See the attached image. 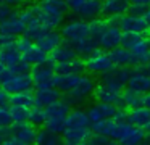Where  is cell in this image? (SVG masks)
Returning <instances> with one entry per match:
<instances>
[{
    "instance_id": "41",
    "label": "cell",
    "mask_w": 150,
    "mask_h": 145,
    "mask_svg": "<svg viewBox=\"0 0 150 145\" xmlns=\"http://www.w3.org/2000/svg\"><path fill=\"white\" fill-rule=\"evenodd\" d=\"M8 69L11 71L13 74H31V71H33V66H31L29 63H28L24 58H21L18 63H15L11 68H8Z\"/></svg>"
},
{
    "instance_id": "55",
    "label": "cell",
    "mask_w": 150,
    "mask_h": 145,
    "mask_svg": "<svg viewBox=\"0 0 150 145\" xmlns=\"http://www.w3.org/2000/svg\"><path fill=\"white\" fill-rule=\"evenodd\" d=\"M145 132H147V135H150V124L145 127Z\"/></svg>"
},
{
    "instance_id": "45",
    "label": "cell",
    "mask_w": 150,
    "mask_h": 145,
    "mask_svg": "<svg viewBox=\"0 0 150 145\" xmlns=\"http://www.w3.org/2000/svg\"><path fill=\"white\" fill-rule=\"evenodd\" d=\"M108 142H110V139L103 137V135H98V134H94L92 132L91 137L87 139V142H86V145H107Z\"/></svg>"
},
{
    "instance_id": "27",
    "label": "cell",
    "mask_w": 150,
    "mask_h": 145,
    "mask_svg": "<svg viewBox=\"0 0 150 145\" xmlns=\"http://www.w3.org/2000/svg\"><path fill=\"white\" fill-rule=\"evenodd\" d=\"M78 79H79V76H62V74H57L55 81H53V87L66 95V93H69L73 90Z\"/></svg>"
},
{
    "instance_id": "21",
    "label": "cell",
    "mask_w": 150,
    "mask_h": 145,
    "mask_svg": "<svg viewBox=\"0 0 150 145\" xmlns=\"http://www.w3.org/2000/svg\"><path fill=\"white\" fill-rule=\"evenodd\" d=\"M53 68H55V74H62V76H82V74H86V63L82 58H76L69 63L57 64Z\"/></svg>"
},
{
    "instance_id": "46",
    "label": "cell",
    "mask_w": 150,
    "mask_h": 145,
    "mask_svg": "<svg viewBox=\"0 0 150 145\" xmlns=\"http://www.w3.org/2000/svg\"><path fill=\"white\" fill-rule=\"evenodd\" d=\"M15 40H16L15 37L7 35V34H2V32H0V52L5 50V48H8V47H13Z\"/></svg>"
},
{
    "instance_id": "14",
    "label": "cell",
    "mask_w": 150,
    "mask_h": 145,
    "mask_svg": "<svg viewBox=\"0 0 150 145\" xmlns=\"http://www.w3.org/2000/svg\"><path fill=\"white\" fill-rule=\"evenodd\" d=\"M39 129L31 122H21V124L11 126V137L20 140L23 145H36V137Z\"/></svg>"
},
{
    "instance_id": "37",
    "label": "cell",
    "mask_w": 150,
    "mask_h": 145,
    "mask_svg": "<svg viewBox=\"0 0 150 145\" xmlns=\"http://www.w3.org/2000/svg\"><path fill=\"white\" fill-rule=\"evenodd\" d=\"M150 8V2H147V0H134V2L129 3V10H127V13L129 15H134V16H142L147 13V10Z\"/></svg>"
},
{
    "instance_id": "60",
    "label": "cell",
    "mask_w": 150,
    "mask_h": 145,
    "mask_svg": "<svg viewBox=\"0 0 150 145\" xmlns=\"http://www.w3.org/2000/svg\"><path fill=\"white\" fill-rule=\"evenodd\" d=\"M84 145H86V144H84Z\"/></svg>"
},
{
    "instance_id": "29",
    "label": "cell",
    "mask_w": 150,
    "mask_h": 145,
    "mask_svg": "<svg viewBox=\"0 0 150 145\" xmlns=\"http://www.w3.org/2000/svg\"><path fill=\"white\" fill-rule=\"evenodd\" d=\"M145 40L144 34H139V32H123V39H121V47L126 48V50L132 52L137 45H140Z\"/></svg>"
},
{
    "instance_id": "11",
    "label": "cell",
    "mask_w": 150,
    "mask_h": 145,
    "mask_svg": "<svg viewBox=\"0 0 150 145\" xmlns=\"http://www.w3.org/2000/svg\"><path fill=\"white\" fill-rule=\"evenodd\" d=\"M121 39H123V31L116 26V23H113L97 39V45H98V48H102L105 52H111L115 48L121 47Z\"/></svg>"
},
{
    "instance_id": "28",
    "label": "cell",
    "mask_w": 150,
    "mask_h": 145,
    "mask_svg": "<svg viewBox=\"0 0 150 145\" xmlns=\"http://www.w3.org/2000/svg\"><path fill=\"white\" fill-rule=\"evenodd\" d=\"M10 106H23V108L31 110L33 106H36L34 93L33 92H21V93L10 95Z\"/></svg>"
},
{
    "instance_id": "44",
    "label": "cell",
    "mask_w": 150,
    "mask_h": 145,
    "mask_svg": "<svg viewBox=\"0 0 150 145\" xmlns=\"http://www.w3.org/2000/svg\"><path fill=\"white\" fill-rule=\"evenodd\" d=\"M13 118H11L10 108H0V127H11Z\"/></svg>"
},
{
    "instance_id": "34",
    "label": "cell",
    "mask_w": 150,
    "mask_h": 145,
    "mask_svg": "<svg viewBox=\"0 0 150 145\" xmlns=\"http://www.w3.org/2000/svg\"><path fill=\"white\" fill-rule=\"evenodd\" d=\"M44 127L57 135H63L66 131V118H47Z\"/></svg>"
},
{
    "instance_id": "31",
    "label": "cell",
    "mask_w": 150,
    "mask_h": 145,
    "mask_svg": "<svg viewBox=\"0 0 150 145\" xmlns=\"http://www.w3.org/2000/svg\"><path fill=\"white\" fill-rule=\"evenodd\" d=\"M62 142L60 135L50 132L49 129L42 127L37 131V137H36V145H58Z\"/></svg>"
},
{
    "instance_id": "18",
    "label": "cell",
    "mask_w": 150,
    "mask_h": 145,
    "mask_svg": "<svg viewBox=\"0 0 150 145\" xmlns=\"http://www.w3.org/2000/svg\"><path fill=\"white\" fill-rule=\"evenodd\" d=\"M63 95L58 89L55 87H50V89H39L34 92V102H36V106H40V108H47V106L53 105L55 102L62 100Z\"/></svg>"
},
{
    "instance_id": "38",
    "label": "cell",
    "mask_w": 150,
    "mask_h": 145,
    "mask_svg": "<svg viewBox=\"0 0 150 145\" xmlns=\"http://www.w3.org/2000/svg\"><path fill=\"white\" fill-rule=\"evenodd\" d=\"M11 118H13V124H21V122H28L29 118V110L23 108V106H10Z\"/></svg>"
},
{
    "instance_id": "19",
    "label": "cell",
    "mask_w": 150,
    "mask_h": 145,
    "mask_svg": "<svg viewBox=\"0 0 150 145\" xmlns=\"http://www.w3.org/2000/svg\"><path fill=\"white\" fill-rule=\"evenodd\" d=\"M63 44V39H62V34L58 31H47L40 35L39 39L36 40V45L39 48H42L45 53H52L57 47Z\"/></svg>"
},
{
    "instance_id": "10",
    "label": "cell",
    "mask_w": 150,
    "mask_h": 145,
    "mask_svg": "<svg viewBox=\"0 0 150 145\" xmlns=\"http://www.w3.org/2000/svg\"><path fill=\"white\" fill-rule=\"evenodd\" d=\"M94 98L97 103H110V105H115L118 108H123L124 102H123V92L120 90H115L111 87L105 86V84H97V89L94 92Z\"/></svg>"
},
{
    "instance_id": "22",
    "label": "cell",
    "mask_w": 150,
    "mask_h": 145,
    "mask_svg": "<svg viewBox=\"0 0 150 145\" xmlns=\"http://www.w3.org/2000/svg\"><path fill=\"white\" fill-rule=\"evenodd\" d=\"M126 122L136 126V127L145 129L150 124V110L144 108V106H139L136 110H129L126 115Z\"/></svg>"
},
{
    "instance_id": "30",
    "label": "cell",
    "mask_w": 150,
    "mask_h": 145,
    "mask_svg": "<svg viewBox=\"0 0 150 145\" xmlns=\"http://www.w3.org/2000/svg\"><path fill=\"white\" fill-rule=\"evenodd\" d=\"M73 48L76 50V53H78L79 58H84V60H86V58H89L95 50H97L98 45H97V42H95L92 37H89V39L82 40L81 44H78L76 47H73Z\"/></svg>"
},
{
    "instance_id": "17",
    "label": "cell",
    "mask_w": 150,
    "mask_h": 145,
    "mask_svg": "<svg viewBox=\"0 0 150 145\" xmlns=\"http://www.w3.org/2000/svg\"><path fill=\"white\" fill-rule=\"evenodd\" d=\"M129 3L131 2H126V0H107V2H102V15H103V18L116 19L127 13Z\"/></svg>"
},
{
    "instance_id": "48",
    "label": "cell",
    "mask_w": 150,
    "mask_h": 145,
    "mask_svg": "<svg viewBox=\"0 0 150 145\" xmlns=\"http://www.w3.org/2000/svg\"><path fill=\"white\" fill-rule=\"evenodd\" d=\"M11 137V127H0V144Z\"/></svg>"
},
{
    "instance_id": "24",
    "label": "cell",
    "mask_w": 150,
    "mask_h": 145,
    "mask_svg": "<svg viewBox=\"0 0 150 145\" xmlns=\"http://www.w3.org/2000/svg\"><path fill=\"white\" fill-rule=\"evenodd\" d=\"M116 126H118V122L115 121V119H103V121L97 122V124H92L91 131L94 132V134L103 135V137L113 140L115 134H116Z\"/></svg>"
},
{
    "instance_id": "8",
    "label": "cell",
    "mask_w": 150,
    "mask_h": 145,
    "mask_svg": "<svg viewBox=\"0 0 150 145\" xmlns=\"http://www.w3.org/2000/svg\"><path fill=\"white\" fill-rule=\"evenodd\" d=\"M55 68L50 63L45 64H39V66H33L31 71V77H33V82L36 90L39 89H50L53 87V81H55Z\"/></svg>"
},
{
    "instance_id": "42",
    "label": "cell",
    "mask_w": 150,
    "mask_h": 145,
    "mask_svg": "<svg viewBox=\"0 0 150 145\" xmlns=\"http://www.w3.org/2000/svg\"><path fill=\"white\" fill-rule=\"evenodd\" d=\"M33 45H34V42L31 40L29 37H26V35H21V37H18L16 40H15V48H16L21 55L26 53V52L33 47Z\"/></svg>"
},
{
    "instance_id": "35",
    "label": "cell",
    "mask_w": 150,
    "mask_h": 145,
    "mask_svg": "<svg viewBox=\"0 0 150 145\" xmlns=\"http://www.w3.org/2000/svg\"><path fill=\"white\" fill-rule=\"evenodd\" d=\"M44 32H47V29L42 26V23L39 21V18H34L33 21L28 24V29H26V34H24V35L29 37L31 40H37Z\"/></svg>"
},
{
    "instance_id": "4",
    "label": "cell",
    "mask_w": 150,
    "mask_h": 145,
    "mask_svg": "<svg viewBox=\"0 0 150 145\" xmlns=\"http://www.w3.org/2000/svg\"><path fill=\"white\" fill-rule=\"evenodd\" d=\"M113 140L120 142L121 145H142L147 140V132L145 129L136 127L129 122H118Z\"/></svg>"
},
{
    "instance_id": "59",
    "label": "cell",
    "mask_w": 150,
    "mask_h": 145,
    "mask_svg": "<svg viewBox=\"0 0 150 145\" xmlns=\"http://www.w3.org/2000/svg\"><path fill=\"white\" fill-rule=\"evenodd\" d=\"M0 145H2V144H0Z\"/></svg>"
},
{
    "instance_id": "3",
    "label": "cell",
    "mask_w": 150,
    "mask_h": 145,
    "mask_svg": "<svg viewBox=\"0 0 150 145\" xmlns=\"http://www.w3.org/2000/svg\"><path fill=\"white\" fill-rule=\"evenodd\" d=\"M66 8L76 19L87 23L102 16V2L97 0H71L66 2Z\"/></svg>"
},
{
    "instance_id": "43",
    "label": "cell",
    "mask_w": 150,
    "mask_h": 145,
    "mask_svg": "<svg viewBox=\"0 0 150 145\" xmlns=\"http://www.w3.org/2000/svg\"><path fill=\"white\" fill-rule=\"evenodd\" d=\"M98 106H100V111L103 115V119H115L118 110H120L118 106L110 105V103H98Z\"/></svg>"
},
{
    "instance_id": "32",
    "label": "cell",
    "mask_w": 150,
    "mask_h": 145,
    "mask_svg": "<svg viewBox=\"0 0 150 145\" xmlns=\"http://www.w3.org/2000/svg\"><path fill=\"white\" fill-rule=\"evenodd\" d=\"M123 102L127 110H136L139 106H142V93H137L131 89H124L123 90Z\"/></svg>"
},
{
    "instance_id": "36",
    "label": "cell",
    "mask_w": 150,
    "mask_h": 145,
    "mask_svg": "<svg viewBox=\"0 0 150 145\" xmlns=\"http://www.w3.org/2000/svg\"><path fill=\"white\" fill-rule=\"evenodd\" d=\"M47 121V115L45 110L40 108V106H33L29 110V118H28V122H31L33 126H44Z\"/></svg>"
},
{
    "instance_id": "51",
    "label": "cell",
    "mask_w": 150,
    "mask_h": 145,
    "mask_svg": "<svg viewBox=\"0 0 150 145\" xmlns=\"http://www.w3.org/2000/svg\"><path fill=\"white\" fill-rule=\"evenodd\" d=\"M144 19H145V23L149 24V28H150V8L147 10V13L144 15Z\"/></svg>"
},
{
    "instance_id": "47",
    "label": "cell",
    "mask_w": 150,
    "mask_h": 145,
    "mask_svg": "<svg viewBox=\"0 0 150 145\" xmlns=\"http://www.w3.org/2000/svg\"><path fill=\"white\" fill-rule=\"evenodd\" d=\"M10 105V95L4 89H0V108H8Z\"/></svg>"
},
{
    "instance_id": "15",
    "label": "cell",
    "mask_w": 150,
    "mask_h": 145,
    "mask_svg": "<svg viewBox=\"0 0 150 145\" xmlns=\"http://www.w3.org/2000/svg\"><path fill=\"white\" fill-rule=\"evenodd\" d=\"M76 58H79L78 53H76V50L71 47V45H68V44L63 42L60 47H57L55 50L49 55V63L52 64V66H57V64L69 63V61L76 60Z\"/></svg>"
},
{
    "instance_id": "54",
    "label": "cell",
    "mask_w": 150,
    "mask_h": 145,
    "mask_svg": "<svg viewBox=\"0 0 150 145\" xmlns=\"http://www.w3.org/2000/svg\"><path fill=\"white\" fill-rule=\"evenodd\" d=\"M145 71H147V73H149V76H150V61H149V63L145 64Z\"/></svg>"
},
{
    "instance_id": "50",
    "label": "cell",
    "mask_w": 150,
    "mask_h": 145,
    "mask_svg": "<svg viewBox=\"0 0 150 145\" xmlns=\"http://www.w3.org/2000/svg\"><path fill=\"white\" fill-rule=\"evenodd\" d=\"M2 145H23V144H21L20 140H16L15 137H10V139H7Z\"/></svg>"
},
{
    "instance_id": "25",
    "label": "cell",
    "mask_w": 150,
    "mask_h": 145,
    "mask_svg": "<svg viewBox=\"0 0 150 145\" xmlns=\"http://www.w3.org/2000/svg\"><path fill=\"white\" fill-rule=\"evenodd\" d=\"M23 58L31 64V66H39V64H45V63H49V53H45V52H44L42 48L37 47L36 42H34L33 47H31L29 50H28L26 53L23 55Z\"/></svg>"
},
{
    "instance_id": "7",
    "label": "cell",
    "mask_w": 150,
    "mask_h": 145,
    "mask_svg": "<svg viewBox=\"0 0 150 145\" xmlns=\"http://www.w3.org/2000/svg\"><path fill=\"white\" fill-rule=\"evenodd\" d=\"M95 89H97V82H95L94 77L89 76V74H82V76H79V79L74 84L73 90L69 93H66V95L73 97L76 102H79V105H82L86 100L94 97Z\"/></svg>"
},
{
    "instance_id": "26",
    "label": "cell",
    "mask_w": 150,
    "mask_h": 145,
    "mask_svg": "<svg viewBox=\"0 0 150 145\" xmlns=\"http://www.w3.org/2000/svg\"><path fill=\"white\" fill-rule=\"evenodd\" d=\"M44 110H45L47 118H66L73 108L62 98V100H58V102H55L53 105L47 106V108H44Z\"/></svg>"
},
{
    "instance_id": "20",
    "label": "cell",
    "mask_w": 150,
    "mask_h": 145,
    "mask_svg": "<svg viewBox=\"0 0 150 145\" xmlns=\"http://www.w3.org/2000/svg\"><path fill=\"white\" fill-rule=\"evenodd\" d=\"M66 129H91V121L84 108H73L66 116Z\"/></svg>"
},
{
    "instance_id": "40",
    "label": "cell",
    "mask_w": 150,
    "mask_h": 145,
    "mask_svg": "<svg viewBox=\"0 0 150 145\" xmlns=\"http://www.w3.org/2000/svg\"><path fill=\"white\" fill-rule=\"evenodd\" d=\"M86 113H87V118H89V121H91V126L92 124H97V122H100V121H103V115H102V111H100L98 103L89 105L87 108H86Z\"/></svg>"
},
{
    "instance_id": "53",
    "label": "cell",
    "mask_w": 150,
    "mask_h": 145,
    "mask_svg": "<svg viewBox=\"0 0 150 145\" xmlns=\"http://www.w3.org/2000/svg\"><path fill=\"white\" fill-rule=\"evenodd\" d=\"M107 145H121V144H120V142H116V140H110Z\"/></svg>"
},
{
    "instance_id": "6",
    "label": "cell",
    "mask_w": 150,
    "mask_h": 145,
    "mask_svg": "<svg viewBox=\"0 0 150 145\" xmlns=\"http://www.w3.org/2000/svg\"><path fill=\"white\" fill-rule=\"evenodd\" d=\"M132 73H134V68H113L110 73L100 76V84H105L111 89L123 92L127 87V82H129Z\"/></svg>"
},
{
    "instance_id": "33",
    "label": "cell",
    "mask_w": 150,
    "mask_h": 145,
    "mask_svg": "<svg viewBox=\"0 0 150 145\" xmlns=\"http://www.w3.org/2000/svg\"><path fill=\"white\" fill-rule=\"evenodd\" d=\"M0 58H2V61L5 63V66L11 68L15 63H18V61L23 58V55H21L13 45V47H8V48H5V50L0 52Z\"/></svg>"
},
{
    "instance_id": "23",
    "label": "cell",
    "mask_w": 150,
    "mask_h": 145,
    "mask_svg": "<svg viewBox=\"0 0 150 145\" xmlns=\"http://www.w3.org/2000/svg\"><path fill=\"white\" fill-rule=\"evenodd\" d=\"M91 134V129H66L62 135V142L66 145H84Z\"/></svg>"
},
{
    "instance_id": "1",
    "label": "cell",
    "mask_w": 150,
    "mask_h": 145,
    "mask_svg": "<svg viewBox=\"0 0 150 145\" xmlns=\"http://www.w3.org/2000/svg\"><path fill=\"white\" fill-rule=\"evenodd\" d=\"M66 11H68L66 2H60V0L40 2L37 18H39V21L42 23V26L47 31H57V28L65 24Z\"/></svg>"
},
{
    "instance_id": "57",
    "label": "cell",
    "mask_w": 150,
    "mask_h": 145,
    "mask_svg": "<svg viewBox=\"0 0 150 145\" xmlns=\"http://www.w3.org/2000/svg\"><path fill=\"white\" fill-rule=\"evenodd\" d=\"M58 145H66V144H63V142H60V144Z\"/></svg>"
},
{
    "instance_id": "39",
    "label": "cell",
    "mask_w": 150,
    "mask_h": 145,
    "mask_svg": "<svg viewBox=\"0 0 150 145\" xmlns=\"http://www.w3.org/2000/svg\"><path fill=\"white\" fill-rule=\"evenodd\" d=\"M15 6H18V3L15 2H0V24L4 21H7L10 16H13L18 10H15Z\"/></svg>"
},
{
    "instance_id": "5",
    "label": "cell",
    "mask_w": 150,
    "mask_h": 145,
    "mask_svg": "<svg viewBox=\"0 0 150 145\" xmlns=\"http://www.w3.org/2000/svg\"><path fill=\"white\" fill-rule=\"evenodd\" d=\"M84 63H86V71L91 74H97V76H103L115 68L108 52L102 50V48H97L91 57L86 58Z\"/></svg>"
},
{
    "instance_id": "58",
    "label": "cell",
    "mask_w": 150,
    "mask_h": 145,
    "mask_svg": "<svg viewBox=\"0 0 150 145\" xmlns=\"http://www.w3.org/2000/svg\"><path fill=\"white\" fill-rule=\"evenodd\" d=\"M0 89H2V86H0Z\"/></svg>"
},
{
    "instance_id": "56",
    "label": "cell",
    "mask_w": 150,
    "mask_h": 145,
    "mask_svg": "<svg viewBox=\"0 0 150 145\" xmlns=\"http://www.w3.org/2000/svg\"><path fill=\"white\" fill-rule=\"evenodd\" d=\"M147 42H149V45H150V34H149V37H147Z\"/></svg>"
},
{
    "instance_id": "52",
    "label": "cell",
    "mask_w": 150,
    "mask_h": 145,
    "mask_svg": "<svg viewBox=\"0 0 150 145\" xmlns=\"http://www.w3.org/2000/svg\"><path fill=\"white\" fill-rule=\"evenodd\" d=\"M5 68H7V66H5V63L2 61V58H0V73H2V71H4Z\"/></svg>"
},
{
    "instance_id": "16",
    "label": "cell",
    "mask_w": 150,
    "mask_h": 145,
    "mask_svg": "<svg viewBox=\"0 0 150 145\" xmlns=\"http://www.w3.org/2000/svg\"><path fill=\"white\" fill-rule=\"evenodd\" d=\"M108 55H110V60L115 68H136L137 66L132 52L126 50L123 47H118L115 50L108 52Z\"/></svg>"
},
{
    "instance_id": "2",
    "label": "cell",
    "mask_w": 150,
    "mask_h": 145,
    "mask_svg": "<svg viewBox=\"0 0 150 145\" xmlns=\"http://www.w3.org/2000/svg\"><path fill=\"white\" fill-rule=\"evenodd\" d=\"M60 34H62V39L65 44L71 45V47H76L82 40L91 37V28H89L87 21H81V19L73 18L62 26Z\"/></svg>"
},
{
    "instance_id": "13",
    "label": "cell",
    "mask_w": 150,
    "mask_h": 145,
    "mask_svg": "<svg viewBox=\"0 0 150 145\" xmlns=\"http://www.w3.org/2000/svg\"><path fill=\"white\" fill-rule=\"evenodd\" d=\"M126 89H131L137 93H149L150 92V76L145 71V66H136L134 73L127 82Z\"/></svg>"
},
{
    "instance_id": "9",
    "label": "cell",
    "mask_w": 150,
    "mask_h": 145,
    "mask_svg": "<svg viewBox=\"0 0 150 145\" xmlns=\"http://www.w3.org/2000/svg\"><path fill=\"white\" fill-rule=\"evenodd\" d=\"M0 86L8 95H15V93L21 92H31V89L34 87V82L31 74H13Z\"/></svg>"
},
{
    "instance_id": "12",
    "label": "cell",
    "mask_w": 150,
    "mask_h": 145,
    "mask_svg": "<svg viewBox=\"0 0 150 145\" xmlns=\"http://www.w3.org/2000/svg\"><path fill=\"white\" fill-rule=\"evenodd\" d=\"M116 26L123 32H139V34H145L150 29L142 16H134L129 13L116 18Z\"/></svg>"
},
{
    "instance_id": "49",
    "label": "cell",
    "mask_w": 150,
    "mask_h": 145,
    "mask_svg": "<svg viewBox=\"0 0 150 145\" xmlns=\"http://www.w3.org/2000/svg\"><path fill=\"white\" fill-rule=\"evenodd\" d=\"M142 106L147 108V110H150V92L142 95Z\"/></svg>"
}]
</instances>
